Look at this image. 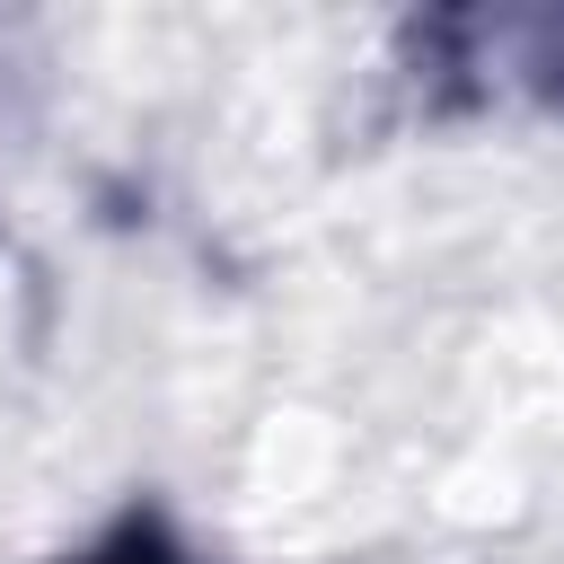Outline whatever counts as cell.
Returning <instances> with one entry per match:
<instances>
[{"instance_id":"1","label":"cell","mask_w":564,"mask_h":564,"mask_svg":"<svg viewBox=\"0 0 564 564\" xmlns=\"http://www.w3.org/2000/svg\"><path fill=\"white\" fill-rule=\"evenodd\" d=\"M70 564H203L194 546H176L159 520H123V529H106L88 555H70Z\"/></svg>"}]
</instances>
